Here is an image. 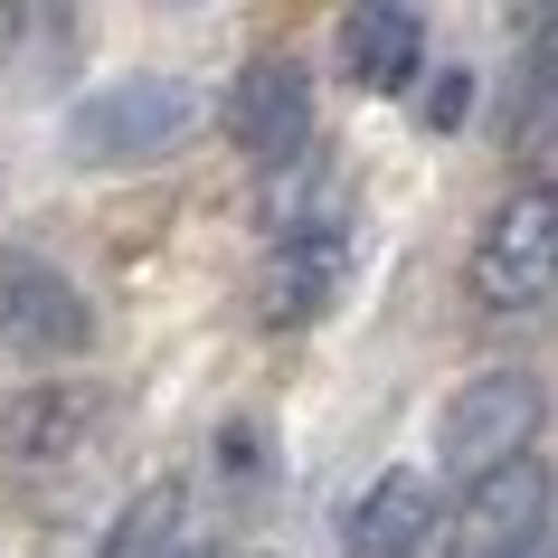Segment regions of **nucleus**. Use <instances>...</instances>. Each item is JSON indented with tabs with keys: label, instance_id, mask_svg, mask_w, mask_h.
<instances>
[{
	"label": "nucleus",
	"instance_id": "f257e3e1",
	"mask_svg": "<svg viewBox=\"0 0 558 558\" xmlns=\"http://www.w3.org/2000/svg\"><path fill=\"white\" fill-rule=\"evenodd\" d=\"M199 123H208V95L190 76H114L105 95H86L66 114V151L86 171H151L180 143H199Z\"/></svg>",
	"mask_w": 558,
	"mask_h": 558
},
{
	"label": "nucleus",
	"instance_id": "f03ea898",
	"mask_svg": "<svg viewBox=\"0 0 558 558\" xmlns=\"http://www.w3.org/2000/svg\"><path fill=\"white\" fill-rule=\"evenodd\" d=\"M530 426H539V379L530 369H483L454 388L436 426V473L445 483H483L501 464H530Z\"/></svg>",
	"mask_w": 558,
	"mask_h": 558
},
{
	"label": "nucleus",
	"instance_id": "7ed1b4c3",
	"mask_svg": "<svg viewBox=\"0 0 558 558\" xmlns=\"http://www.w3.org/2000/svg\"><path fill=\"white\" fill-rule=\"evenodd\" d=\"M549 275H558V199L521 190L473 246V303L483 313H530V303H549Z\"/></svg>",
	"mask_w": 558,
	"mask_h": 558
},
{
	"label": "nucleus",
	"instance_id": "20e7f679",
	"mask_svg": "<svg viewBox=\"0 0 558 558\" xmlns=\"http://www.w3.org/2000/svg\"><path fill=\"white\" fill-rule=\"evenodd\" d=\"M539 530H549V473L501 464L464 483L454 521H445V558H539Z\"/></svg>",
	"mask_w": 558,
	"mask_h": 558
},
{
	"label": "nucleus",
	"instance_id": "39448f33",
	"mask_svg": "<svg viewBox=\"0 0 558 558\" xmlns=\"http://www.w3.org/2000/svg\"><path fill=\"white\" fill-rule=\"evenodd\" d=\"M95 341L86 294L48 256H0V351L20 360H76Z\"/></svg>",
	"mask_w": 558,
	"mask_h": 558
},
{
	"label": "nucleus",
	"instance_id": "423d86ee",
	"mask_svg": "<svg viewBox=\"0 0 558 558\" xmlns=\"http://www.w3.org/2000/svg\"><path fill=\"white\" fill-rule=\"evenodd\" d=\"M228 143L246 161H303L313 151V76L294 58H256L246 76L228 86Z\"/></svg>",
	"mask_w": 558,
	"mask_h": 558
},
{
	"label": "nucleus",
	"instance_id": "0eeeda50",
	"mask_svg": "<svg viewBox=\"0 0 558 558\" xmlns=\"http://www.w3.org/2000/svg\"><path fill=\"white\" fill-rule=\"evenodd\" d=\"M416 58H426V20L398 10V0H369V10L341 20V66H351L360 95H398L416 76Z\"/></svg>",
	"mask_w": 558,
	"mask_h": 558
},
{
	"label": "nucleus",
	"instance_id": "6e6552de",
	"mask_svg": "<svg viewBox=\"0 0 558 558\" xmlns=\"http://www.w3.org/2000/svg\"><path fill=\"white\" fill-rule=\"evenodd\" d=\"M426 530H436V473L388 464L369 483V501L351 511V558H416Z\"/></svg>",
	"mask_w": 558,
	"mask_h": 558
},
{
	"label": "nucleus",
	"instance_id": "1a4fd4ad",
	"mask_svg": "<svg viewBox=\"0 0 558 558\" xmlns=\"http://www.w3.org/2000/svg\"><path fill=\"white\" fill-rule=\"evenodd\" d=\"M341 236L313 228V236H284V256H275V275H265V323H313L331 294H341Z\"/></svg>",
	"mask_w": 558,
	"mask_h": 558
},
{
	"label": "nucleus",
	"instance_id": "9d476101",
	"mask_svg": "<svg viewBox=\"0 0 558 558\" xmlns=\"http://www.w3.org/2000/svg\"><path fill=\"white\" fill-rule=\"evenodd\" d=\"M105 408L95 388H48V398H20L10 408V454L20 464H38V454H66V445L86 436V416Z\"/></svg>",
	"mask_w": 558,
	"mask_h": 558
},
{
	"label": "nucleus",
	"instance_id": "9b49d317",
	"mask_svg": "<svg viewBox=\"0 0 558 558\" xmlns=\"http://www.w3.org/2000/svg\"><path fill=\"white\" fill-rule=\"evenodd\" d=\"M171 530H180V493H171V483H151V493L114 521L105 558H171Z\"/></svg>",
	"mask_w": 558,
	"mask_h": 558
},
{
	"label": "nucleus",
	"instance_id": "f8f14e48",
	"mask_svg": "<svg viewBox=\"0 0 558 558\" xmlns=\"http://www.w3.org/2000/svg\"><path fill=\"white\" fill-rule=\"evenodd\" d=\"M454 114H464V76H445V86H436V105H426V123H436V133H445Z\"/></svg>",
	"mask_w": 558,
	"mask_h": 558
},
{
	"label": "nucleus",
	"instance_id": "ddd939ff",
	"mask_svg": "<svg viewBox=\"0 0 558 558\" xmlns=\"http://www.w3.org/2000/svg\"><path fill=\"white\" fill-rule=\"evenodd\" d=\"M236 558H275V549H236Z\"/></svg>",
	"mask_w": 558,
	"mask_h": 558
},
{
	"label": "nucleus",
	"instance_id": "4468645a",
	"mask_svg": "<svg viewBox=\"0 0 558 558\" xmlns=\"http://www.w3.org/2000/svg\"><path fill=\"white\" fill-rule=\"evenodd\" d=\"M171 558H190V549H171Z\"/></svg>",
	"mask_w": 558,
	"mask_h": 558
}]
</instances>
